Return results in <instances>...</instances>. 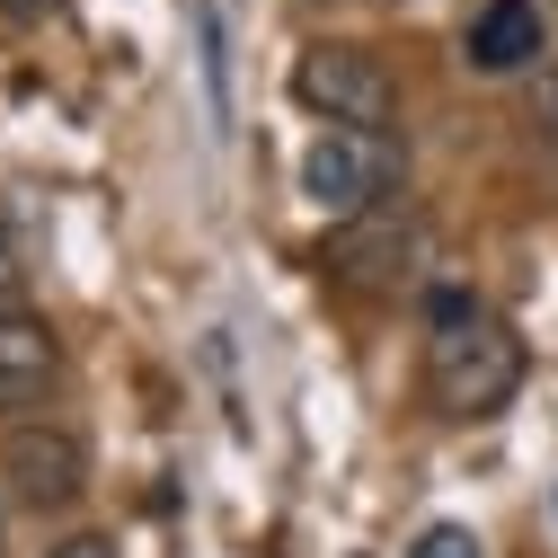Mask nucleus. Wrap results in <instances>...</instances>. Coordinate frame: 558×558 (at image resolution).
Instances as JSON below:
<instances>
[{"instance_id":"1","label":"nucleus","mask_w":558,"mask_h":558,"mask_svg":"<svg viewBox=\"0 0 558 558\" xmlns=\"http://www.w3.org/2000/svg\"><path fill=\"white\" fill-rule=\"evenodd\" d=\"M523 390V337L470 302V293H435V328H426V399L444 416H497Z\"/></svg>"},{"instance_id":"2","label":"nucleus","mask_w":558,"mask_h":558,"mask_svg":"<svg viewBox=\"0 0 558 558\" xmlns=\"http://www.w3.org/2000/svg\"><path fill=\"white\" fill-rule=\"evenodd\" d=\"M399 178H408L399 133H345V124H319V143L302 151V195L319 204L328 222H364V214H381Z\"/></svg>"},{"instance_id":"3","label":"nucleus","mask_w":558,"mask_h":558,"mask_svg":"<svg viewBox=\"0 0 558 558\" xmlns=\"http://www.w3.org/2000/svg\"><path fill=\"white\" fill-rule=\"evenodd\" d=\"M293 98L319 124H345V133H390L399 124V81L364 45H302L293 53Z\"/></svg>"},{"instance_id":"4","label":"nucleus","mask_w":558,"mask_h":558,"mask_svg":"<svg viewBox=\"0 0 558 558\" xmlns=\"http://www.w3.org/2000/svg\"><path fill=\"white\" fill-rule=\"evenodd\" d=\"M0 478H10V506L62 514V506H81V487H89V444L62 426V416H27V426H10V444H0Z\"/></svg>"},{"instance_id":"5","label":"nucleus","mask_w":558,"mask_h":558,"mask_svg":"<svg viewBox=\"0 0 558 558\" xmlns=\"http://www.w3.org/2000/svg\"><path fill=\"white\" fill-rule=\"evenodd\" d=\"M408 266H416V222L399 204H381L364 222H337V240H328V275H345V284H364V293L408 284Z\"/></svg>"},{"instance_id":"6","label":"nucleus","mask_w":558,"mask_h":558,"mask_svg":"<svg viewBox=\"0 0 558 558\" xmlns=\"http://www.w3.org/2000/svg\"><path fill=\"white\" fill-rule=\"evenodd\" d=\"M461 62L478 81H506L523 62H541V0H478L461 27Z\"/></svg>"},{"instance_id":"7","label":"nucleus","mask_w":558,"mask_h":558,"mask_svg":"<svg viewBox=\"0 0 558 558\" xmlns=\"http://www.w3.org/2000/svg\"><path fill=\"white\" fill-rule=\"evenodd\" d=\"M62 373V337L36 311H0V408H36Z\"/></svg>"},{"instance_id":"8","label":"nucleus","mask_w":558,"mask_h":558,"mask_svg":"<svg viewBox=\"0 0 558 558\" xmlns=\"http://www.w3.org/2000/svg\"><path fill=\"white\" fill-rule=\"evenodd\" d=\"M416 558H478V532L470 523H426L416 532Z\"/></svg>"},{"instance_id":"9","label":"nucleus","mask_w":558,"mask_h":558,"mask_svg":"<svg viewBox=\"0 0 558 558\" xmlns=\"http://www.w3.org/2000/svg\"><path fill=\"white\" fill-rule=\"evenodd\" d=\"M19 275H27V266H19V248H10V222H0V311H19Z\"/></svg>"},{"instance_id":"10","label":"nucleus","mask_w":558,"mask_h":558,"mask_svg":"<svg viewBox=\"0 0 558 558\" xmlns=\"http://www.w3.org/2000/svg\"><path fill=\"white\" fill-rule=\"evenodd\" d=\"M45 558H116V541H107V532H72V541L45 549Z\"/></svg>"},{"instance_id":"11","label":"nucleus","mask_w":558,"mask_h":558,"mask_svg":"<svg viewBox=\"0 0 558 558\" xmlns=\"http://www.w3.org/2000/svg\"><path fill=\"white\" fill-rule=\"evenodd\" d=\"M62 10V0H0V19H10V27H45Z\"/></svg>"},{"instance_id":"12","label":"nucleus","mask_w":558,"mask_h":558,"mask_svg":"<svg viewBox=\"0 0 558 558\" xmlns=\"http://www.w3.org/2000/svg\"><path fill=\"white\" fill-rule=\"evenodd\" d=\"M532 116H541V124H549V133H558V62H549V72H541V81H532Z\"/></svg>"},{"instance_id":"13","label":"nucleus","mask_w":558,"mask_h":558,"mask_svg":"<svg viewBox=\"0 0 558 558\" xmlns=\"http://www.w3.org/2000/svg\"><path fill=\"white\" fill-rule=\"evenodd\" d=\"M0 558H10V487H0Z\"/></svg>"}]
</instances>
